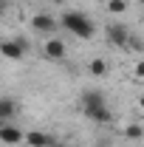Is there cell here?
Returning a JSON list of instances; mask_svg holds the SVG:
<instances>
[{
  "label": "cell",
  "instance_id": "1",
  "mask_svg": "<svg viewBox=\"0 0 144 147\" xmlns=\"http://www.w3.org/2000/svg\"><path fill=\"white\" fill-rule=\"evenodd\" d=\"M59 26L65 28V31H71L73 37H82V40H90L93 37V20L88 14H82V11H65L62 17H59Z\"/></svg>",
  "mask_w": 144,
  "mask_h": 147
},
{
  "label": "cell",
  "instance_id": "2",
  "mask_svg": "<svg viewBox=\"0 0 144 147\" xmlns=\"http://www.w3.org/2000/svg\"><path fill=\"white\" fill-rule=\"evenodd\" d=\"M105 31H108V40L113 45H119V48H127L130 45V37L133 34H130V28H127L124 23H110Z\"/></svg>",
  "mask_w": 144,
  "mask_h": 147
},
{
  "label": "cell",
  "instance_id": "3",
  "mask_svg": "<svg viewBox=\"0 0 144 147\" xmlns=\"http://www.w3.org/2000/svg\"><path fill=\"white\" fill-rule=\"evenodd\" d=\"M31 28H34L37 34H54L57 28H59V23H57L51 14H34V20H31Z\"/></svg>",
  "mask_w": 144,
  "mask_h": 147
},
{
  "label": "cell",
  "instance_id": "4",
  "mask_svg": "<svg viewBox=\"0 0 144 147\" xmlns=\"http://www.w3.org/2000/svg\"><path fill=\"white\" fill-rule=\"evenodd\" d=\"M0 142L3 144H20V142H26V133L14 125H3L0 127Z\"/></svg>",
  "mask_w": 144,
  "mask_h": 147
},
{
  "label": "cell",
  "instance_id": "5",
  "mask_svg": "<svg viewBox=\"0 0 144 147\" xmlns=\"http://www.w3.org/2000/svg\"><path fill=\"white\" fill-rule=\"evenodd\" d=\"M26 144H28V147H54V144H57V139H51L48 133L31 130V133H26Z\"/></svg>",
  "mask_w": 144,
  "mask_h": 147
},
{
  "label": "cell",
  "instance_id": "6",
  "mask_svg": "<svg viewBox=\"0 0 144 147\" xmlns=\"http://www.w3.org/2000/svg\"><path fill=\"white\" fill-rule=\"evenodd\" d=\"M105 108V93L102 91H85L82 93V110H96Z\"/></svg>",
  "mask_w": 144,
  "mask_h": 147
},
{
  "label": "cell",
  "instance_id": "7",
  "mask_svg": "<svg viewBox=\"0 0 144 147\" xmlns=\"http://www.w3.org/2000/svg\"><path fill=\"white\" fill-rule=\"evenodd\" d=\"M0 54L6 57V59H20V57L26 54V48L20 45L17 40H3L0 42Z\"/></svg>",
  "mask_w": 144,
  "mask_h": 147
},
{
  "label": "cell",
  "instance_id": "8",
  "mask_svg": "<svg viewBox=\"0 0 144 147\" xmlns=\"http://www.w3.org/2000/svg\"><path fill=\"white\" fill-rule=\"evenodd\" d=\"M42 51H45L48 59H62V57H65V42H62L59 37H51V40L45 42V48H42Z\"/></svg>",
  "mask_w": 144,
  "mask_h": 147
},
{
  "label": "cell",
  "instance_id": "9",
  "mask_svg": "<svg viewBox=\"0 0 144 147\" xmlns=\"http://www.w3.org/2000/svg\"><path fill=\"white\" fill-rule=\"evenodd\" d=\"M85 116H88L90 122H96V125L110 122V110H108V105H105V108H96V110H85Z\"/></svg>",
  "mask_w": 144,
  "mask_h": 147
},
{
  "label": "cell",
  "instance_id": "10",
  "mask_svg": "<svg viewBox=\"0 0 144 147\" xmlns=\"http://www.w3.org/2000/svg\"><path fill=\"white\" fill-rule=\"evenodd\" d=\"M14 102H11V99H3V96H0V127H3V125H6V119H11V116H14Z\"/></svg>",
  "mask_w": 144,
  "mask_h": 147
},
{
  "label": "cell",
  "instance_id": "11",
  "mask_svg": "<svg viewBox=\"0 0 144 147\" xmlns=\"http://www.w3.org/2000/svg\"><path fill=\"white\" fill-rule=\"evenodd\" d=\"M141 136H144V127H141V125H127V127H124V139H133V142H139Z\"/></svg>",
  "mask_w": 144,
  "mask_h": 147
},
{
  "label": "cell",
  "instance_id": "12",
  "mask_svg": "<svg viewBox=\"0 0 144 147\" xmlns=\"http://www.w3.org/2000/svg\"><path fill=\"white\" fill-rule=\"evenodd\" d=\"M127 0H108V11H113V14H124L127 11Z\"/></svg>",
  "mask_w": 144,
  "mask_h": 147
},
{
  "label": "cell",
  "instance_id": "13",
  "mask_svg": "<svg viewBox=\"0 0 144 147\" xmlns=\"http://www.w3.org/2000/svg\"><path fill=\"white\" fill-rule=\"evenodd\" d=\"M90 74H93V76H105V74H108V62H105V59H93V62H90Z\"/></svg>",
  "mask_w": 144,
  "mask_h": 147
},
{
  "label": "cell",
  "instance_id": "14",
  "mask_svg": "<svg viewBox=\"0 0 144 147\" xmlns=\"http://www.w3.org/2000/svg\"><path fill=\"white\" fill-rule=\"evenodd\" d=\"M136 76H141V79H144V59L139 62V65H136Z\"/></svg>",
  "mask_w": 144,
  "mask_h": 147
},
{
  "label": "cell",
  "instance_id": "15",
  "mask_svg": "<svg viewBox=\"0 0 144 147\" xmlns=\"http://www.w3.org/2000/svg\"><path fill=\"white\" fill-rule=\"evenodd\" d=\"M9 3H11V0H0V11H6V9H9Z\"/></svg>",
  "mask_w": 144,
  "mask_h": 147
},
{
  "label": "cell",
  "instance_id": "16",
  "mask_svg": "<svg viewBox=\"0 0 144 147\" xmlns=\"http://www.w3.org/2000/svg\"><path fill=\"white\" fill-rule=\"evenodd\" d=\"M54 147H73V144H54Z\"/></svg>",
  "mask_w": 144,
  "mask_h": 147
},
{
  "label": "cell",
  "instance_id": "17",
  "mask_svg": "<svg viewBox=\"0 0 144 147\" xmlns=\"http://www.w3.org/2000/svg\"><path fill=\"white\" fill-rule=\"evenodd\" d=\"M54 3H59V6H62V3H68V0H54Z\"/></svg>",
  "mask_w": 144,
  "mask_h": 147
},
{
  "label": "cell",
  "instance_id": "18",
  "mask_svg": "<svg viewBox=\"0 0 144 147\" xmlns=\"http://www.w3.org/2000/svg\"><path fill=\"white\" fill-rule=\"evenodd\" d=\"M141 108H144V96H141Z\"/></svg>",
  "mask_w": 144,
  "mask_h": 147
},
{
  "label": "cell",
  "instance_id": "19",
  "mask_svg": "<svg viewBox=\"0 0 144 147\" xmlns=\"http://www.w3.org/2000/svg\"><path fill=\"white\" fill-rule=\"evenodd\" d=\"M141 6H144V0H141Z\"/></svg>",
  "mask_w": 144,
  "mask_h": 147
}]
</instances>
